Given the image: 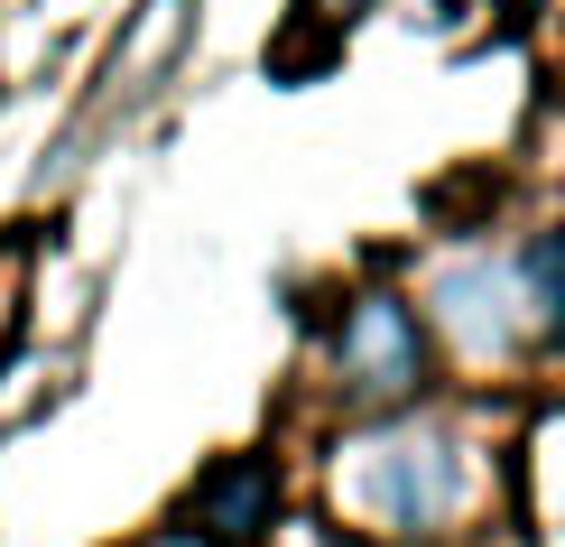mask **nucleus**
Segmentation results:
<instances>
[{
    "mask_svg": "<svg viewBox=\"0 0 565 547\" xmlns=\"http://www.w3.org/2000/svg\"><path fill=\"white\" fill-rule=\"evenodd\" d=\"M324 492H334V519L362 529V538H436V529H455L473 473H463V445L445 436L436 418H398L390 409V418L352 427L334 445Z\"/></svg>",
    "mask_w": 565,
    "mask_h": 547,
    "instance_id": "1",
    "label": "nucleus"
},
{
    "mask_svg": "<svg viewBox=\"0 0 565 547\" xmlns=\"http://www.w3.org/2000/svg\"><path fill=\"white\" fill-rule=\"evenodd\" d=\"M417 380H427V325H417L408 297L371 288L343 306V335H334V390L343 409L362 418H390L398 399H417Z\"/></svg>",
    "mask_w": 565,
    "mask_h": 547,
    "instance_id": "2",
    "label": "nucleus"
},
{
    "mask_svg": "<svg viewBox=\"0 0 565 547\" xmlns=\"http://www.w3.org/2000/svg\"><path fill=\"white\" fill-rule=\"evenodd\" d=\"M185 29H195V0H139V19H130V38L111 46V65H103V93H93V112L75 122V139H65L56 158H84V139L111 122V112H130L139 93H149L158 75L177 65V46H185Z\"/></svg>",
    "mask_w": 565,
    "mask_h": 547,
    "instance_id": "4",
    "label": "nucleus"
},
{
    "mask_svg": "<svg viewBox=\"0 0 565 547\" xmlns=\"http://www.w3.org/2000/svg\"><path fill=\"white\" fill-rule=\"evenodd\" d=\"M436 325L473 353V362H482V353L537 344V335H529V306H520V270H510V260H455V270H436Z\"/></svg>",
    "mask_w": 565,
    "mask_h": 547,
    "instance_id": "3",
    "label": "nucleus"
},
{
    "mask_svg": "<svg viewBox=\"0 0 565 547\" xmlns=\"http://www.w3.org/2000/svg\"><path fill=\"white\" fill-rule=\"evenodd\" d=\"M269 511H278V464L269 455H223L195 483V502H185V519H195L185 538L195 547H260Z\"/></svg>",
    "mask_w": 565,
    "mask_h": 547,
    "instance_id": "5",
    "label": "nucleus"
},
{
    "mask_svg": "<svg viewBox=\"0 0 565 547\" xmlns=\"http://www.w3.org/2000/svg\"><path fill=\"white\" fill-rule=\"evenodd\" d=\"M510 270H520V306H529V335L537 344H556L565 335V223H547L537 232V242L510 260Z\"/></svg>",
    "mask_w": 565,
    "mask_h": 547,
    "instance_id": "6",
    "label": "nucleus"
},
{
    "mask_svg": "<svg viewBox=\"0 0 565 547\" xmlns=\"http://www.w3.org/2000/svg\"><path fill=\"white\" fill-rule=\"evenodd\" d=\"M473 204H501V177H455V186H436V196H427V213H473Z\"/></svg>",
    "mask_w": 565,
    "mask_h": 547,
    "instance_id": "8",
    "label": "nucleus"
},
{
    "mask_svg": "<svg viewBox=\"0 0 565 547\" xmlns=\"http://www.w3.org/2000/svg\"><path fill=\"white\" fill-rule=\"evenodd\" d=\"M29 270H38V232L10 223L0 232V362H10L19 335H29Z\"/></svg>",
    "mask_w": 565,
    "mask_h": 547,
    "instance_id": "7",
    "label": "nucleus"
},
{
    "mask_svg": "<svg viewBox=\"0 0 565 547\" xmlns=\"http://www.w3.org/2000/svg\"><path fill=\"white\" fill-rule=\"evenodd\" d=\"M371 0H297V29H316V38H352V19H362Z\"/></svg>",
    "mask_w": 565,
    "mask_h": 547,
    "instance_id": "9",
    "label": "nucleus"
},
{
    "mask_svg": "<svg viewBox=\"0 0 565 547\" xmlns=\"http://www.w3.org/2000/svg\"><path fill=\"white\" fill-rule=\"evenodd\" d=\"M149 547H195V538H149Z\"/></svg>",
    "mask_w": 565,
    "mask_h": 547,
    "instance_id": "10",
    "label": "nucleus"
}]
</instances>
